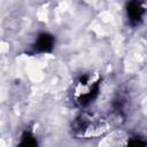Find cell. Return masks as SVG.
<instances>
[{"instance_id":"6da1fadb","label":"cell","mask_w":147,"mask_h":147,"mask_svg":"<svg viewBox=\"0 0 147 147\" xmlns=\"http://www.w3.org/2000/svg\"><path fill=\"white\" fill-rule=\"evenodd\" d=\"M110 117L98 111H83L72 122L71 131L77 138L93 139L103 136L111 127Z\"/></svg>"},{"instance_id":"7a4b0ae2","label":"cell","mask_w":147,"mask_h":147,"mask_svg":"<svg viewBox=\"0 0 147 147\" xmlns=\"http://www.w3.org/2000/svg\"><path fill=\"white\" fill-rule=\"evenodd\" d=\"M102 78L98 74H83L72 85L70 95L72 102L78 107L88 106L99 94Z\"/></svg>"},{"instance_id":"3957f363","label":"cell","mask_w":147,"mask_h":147,"mask_svg":"<svg viewBox=\"0 0 147 147\" xmlns=\"http://www.w3.org/2000/svg\"><path fill=\"white\" fill-rule=\"evenodd\" d=\"M54 45H55L54 36H52L51 33H47V32H42L37 37L34 44L32 45V48H33L34 53L42 54V53L52 52V49L54 48Z\"/></svg>"},{"instance_id":"277c9868","label":"cell","mask_w":147,"mask_h":147,"mask_svg":"<svg viewBox=\"0 0 147 147\" xmlns=\"http://www.w3.org/2000/svg\"><path fill=\"white\" fill-rule=\"evenodd\" d=\"M146 8L142 6L141 2L138 1H131L126 6V15L129 18V22L131 25H138L145 15Z\"/></svg>"},{"instance_id":"5b68a950","label":"cell","mask_w":147,"mask_h":147,"mask_svg":"<svg viewBox=\"0 0 147 147\" xmlns=\"http://www.w3.org/2000/svg\"><path fill=\"white\" fill-rule=\"evenodd\" d=\"M17 147H39L38 140L30 130H25L20 139Z\"/></svg>"},{"instance_id":"8992f818","label":"cell","mask_w":147,"mask_h":147,"mask_svg":"<svg viewBox=\"0 0 147 147\" xmlns=\"http://www.w3.org/2000/svg\"><path fill=\"white\" fill-rule=\"evenodd\" d=\"M126 147H147V141L140 137H132L129 140Z\"/></svg>"}]
</instances>
